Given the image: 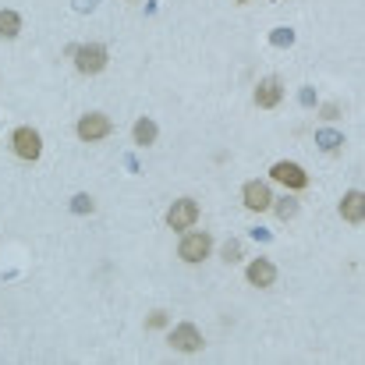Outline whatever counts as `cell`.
Masks as SVG:
<instances>
[{
    "instance_id": "1",
    "label": "cell",
    "mask_w": 365,
    "mask_h": 365,
    "mask_svg": "<svg viewBox=\"0 0 365 365\" xmlns=\"http://www.w3.org/2000/svg\"><path fill=\"white\" fill-rule=\"evenodd\" d=\"M75 68H78L82 75H100V71L107 68V46H100V43H82V46H75Z\"/></svg>"
},
{
    "instance_id": "2",
    "label": "cell",
    "mask_w": 365,
    "mask_h": 365,
    "mask_svg": "<svg viewBox=\"0 0 365 365\" xmlns=\"http://www.w3.org/2000/svg\"><path fill=\"white\" fill-rule=\"evenodd\" d=\"M210 252H213V238H210L206 231H192V235H185L181 245H178V255H181L185 262H202Z\"/></svg>"
},
{
    "instance_id": "3",
    "label": "cell",
    "mask_w": 365,
    "mask_h": 365,
    "mask_svg": "<svg viewBox=\"0 0 365 365\" xmlns=\"http://www.w3.org/2000/svg\"><path fill=\"white\" fill-rule=\"evenodd\" d=\"M195 220H199V202H195V199H178V202L167 210V227H170V231H188Z\"/></svg>"
},
{
    "instance_id": "4",
    "label": "cell",
    "mask_w": 365,
    "mask_h": 365,
    "mask_svg": "<svg viewBox=\"0 0 365 365\" xmlns=\"http://www.w3.org/2000/svg\"><path fill=\"white\" fill-rule=\"evenodd\" d=\"M11 149H14L21 160H39V153H43V138H39L36 128H18V131L11 135Z\"/></svg>"
},
{
    "instance_id": "5",
    "label": "cell",
    "mask_w": 365,
    "mask_h": 365,
    "mask_svg": "<svg viewBox=\"0 0 365 365\" xmlns=\"http://www.w3.org/2000/svg\"><path fill=\"white\" fill-rule=\"evenodd\" d=\"M110 128H114V124H110L107 114H86V118H78V128H75V131H78L82 142H100V138L110 135Z\"/></svg>"
},
{
    "instance_id": "6",
    "label": "cell",
    "mask_w": 365,
    "mask_h": 365,
    "mask_svg": "<svg viewBox=\"0 0 365 365\" xmlns=\"http://www.w3.org/2000/svg\"><path fill=\"white\" fill-rule=\"evenodd\" d=\"M170 348H174V351H185V355L199 351V348H202V334H199V327H195V323H181V327H174V330H170Z\"/></svg>"
},
{
    "instance_id": "7",
    "label": "cell",
    "mask_w": 365,
    "mask_h": 365,
    "mask_svg": "<svg viewBox=\"0 0 365 365\" xmlns=\"http://www.w3.org/2000/svg\"><path fill=\"white\" fill-rule=\"evenodd\" d=\"M269 174H273V181H280V185H287V188H294V192L309 185V174H305L298 163H291V160L273 163V170H269Z\"/></svg>"
},
{
    "instance_id": "8",
    "label": "cell",
    "mask_w": 365,
    "mask_h": 365,
    "mask_svg": "<svg viewBox=\"0 0 365 365\" xmlns=\"http://www.w3.org/2000/svg\"><path fill=\"white\" fill-rule=\"evenodd\" d=\"M242 199L252 213H262V210L273 206V195H269V185H266V181H248L245 192H242Z\"/></svg>"
},
{
    "instance_id": "9",
    "label": "cell",
    "mask_w": 365,
    "mask_h": 365,
    "mask_svg": "<svg viewBox=\"0 0 365 365\" xmlns=\"http://www.w3.org/2000/svg\"><path fill=\"white\" fill-rule=\"evenodd\" d=\"M280 100H284V86H280V78H262V82L255 86V107L273 110Z\"/></svg>"
},
{
    "instance_id": "10",
    "label": "cell",
    "mask_w": 365,
    "mask_h": 365,
    "mask_svg": "<svg viewBox=\"0 0 365 365\" xmlns=\"http://www.w3.org/2000/svg\"><path fill=\"white\" fill-rule=\"evenodd\" d=\"M245 277H248L252 287H273V280H277V266H273L269 259H252L248 269H245Z\"/></svg>"
},
{
    "instance_id": "11",
    "label": "cell",
    "mask_w": 365,
    "mask_h": 365,
    "mask_svg": "<svg viewBox=\"0 0 365 365\" xmlns=\"http://www.w3.org/2000/svg\"><path fill=\"white\" fill-rule=\"evenodd\" d=\"M341 217H344L348 224H362V217H365V195L362 192H348V195H344Z\"/></svg>"
},
{
    "instance_id": "12",
    "label": "cell",
    "mask_w": 365,
    "mask_h": 365,
    "mask_svg": "<svg viewBox=\"0 0 365 365\" xmlns=\"http://www.w3.org/2000/svg\"><path fill=\"white\" fill-rule=\"evenodd\" d=\"M131 138H135V145H153L156 142V121L153 118H138L135 128H131Z\"/></svg>"
},
{
    "instance_id": "13",
    "label": "cell",
    "mask_w": 365,
    "mask_h": 365,
    "mask_svg": "<svg viewBox=\"0 0 365 365\" xmlns=\"http://www.w3.org/2000/svg\"><path fill=\"white\" fill-rule=\"evenodd\" d=\"M21 32V18L14 11H0V39H14Z\"/></svg>"
},
{
    "instance_id": "14",
    "label": "cell",
    "mask_w": 365,
    "mask_h": 365,
    "mask_svg": "<svg viewBox=\"0 0 365 365\" xmlns=\"http://www.w3.org/2000/svg\"><path fill=\"white\" fill-rule=\"evenodd\" d=\"M294 213H298V202H294V199H284V202L277 206V217H280V220H291Z\"/></svg>"
},
{
    "instance_id": "15",
    "label": "cell",
    "mask_w": 365,
    "mask_h": 365,
    "mask_svg": "<svg viewBox=\"0 0 365 365\" xmlns=\"http://www.w3.org/2000/svg\"><path fill=\"white\" fill-rule=\"evenodd\" d=\"M224 259H227V262H238V259H242V242H227L224 245Z\"/></svg>"
},
{
    "instance_id": "16",
    "label": "cell",
    "mask_w": 365,
    "mask_h": 365,
    "mask_svg": "<svg viewBox=\"0 0 365 365\" xmlns=\"http://www.w3.org/2000/svg\"><path fill=\"white\" fill-rule=\"evenodd\" d=\"M145 327H149V330H160V327H167V312H153Z\"/></svg>"
},
{
    "instance_id": "17",
    "label": "cell",
    "mask_w": 365,
    "mask_h": 365,
    "mask_svg": "<svg viewBox=\"0 0 365 365\" xmlns=\"http://www.w3.org/2000/svg\"><path fill=\"white\" fill-rule=\"evenodd\" d=\"M75 210H78V213L93 210V199H89V195H78V199H75Z\"/></svg>"
},
{
    "instance_id": "18",
    "label": "cell",
    "mask_w": 365,
    "mask_h": 365,
    "mask_svg": "<svg viewBox=\"0 0 365 365\" xmlns=\"http://www.w3.org/2000/svg\"><path fill=\"white\" fill-rule=\"evenodd\" d=\"M323 142H327L323 149H337V145H341V138H337V135H323Z\"/></svg>"
},
{
    "instance_id": "19",
    "label": "cell",
    "mask_w": 365,
    "mask_h": 365,
    "mask_svg": "<svg viewBox=\"0 0 365 365\" xmlns=\"http://www.w3.org/2000/svg\"><path fill=\"white\" fill-rule=\"evenodd\" d=\"M238 4H252V0H238Z\"/></svg>"
}]
</instances>
